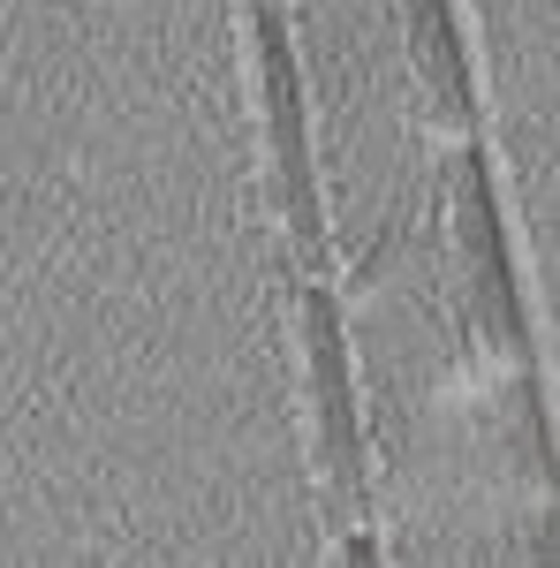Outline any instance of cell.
I'll list each match as a JSON object with an SVG mask.
<instances>
[{
	"instance_id": "obj_1",
	"label": "cell",
	"mask_w": 560,
	"mask_h": 568,
	"mask_svg": "<svg viewBox=\"0 0 560 568\" xmlns=\"http://www.w3.org/2000/svg\"><path fill=\"white\" fill-rule=\"evenodd\" d=\"M409 39H417V61L431 77V99L455 130H470V84H462V45H455V16L447 0H409Z\"/></svg>"
}]
</instances>
